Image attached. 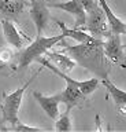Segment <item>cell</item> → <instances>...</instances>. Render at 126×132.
Returning <instances> with one entry per match:
<instances>
[{
	"label": "cell",
	"mask_w": 126,
	"mask_h": 132,
	"mask_svg": "<svg viewBox=\"0 0 126 132\" xmlns=\"http://www.w3.org/2000/svg\"><path fill=\"white\" fill-rule=\"evenodd\" d=\"M62 45H64L63 52H67L75 61V63L95 73L100 78L108 77L111 72V63L104 54V40L93 37L92 40L78 43L77 45H67L64 41Z\"/></svg>",
	"instance_id": "cell-1"
},
{
	"label": "cell",
	"mask_w": 126,
	"mask_h": 132,
	"mask_svg": "<svg viewBox=\"0 0 126 132\" xmlns=\"http://www.w3.org/2000/svg\"><path fill=\"white\" fill-rule=\"evenodd\" d=\"M19 2H23V3H26V0H19Z\"/></svg>",
	"instance_id": "cell-21"
},
{
	"label": "cell",
	"mask_w": 126,
	"mask_h": 132,
	"mask_svg": "<svg viewBox=\"0 0 126 132\" xmlns=\"http://www.w3.org/2000/svg\"><path fill=\"white\" fill-rule=\"evenodd\" d=\"M2 28H3V35H4L6 41L10 45H13V47L18 48V50H21L22 45H23L22 36L29 40V37H27L26 35H22V33L17 29V26H15L14 22H13V19L3 18L2 19Z\"/></svg>",
	"instance_id": "cell-9"
},
{
	"label": "cell",
	"mask_w": 126,
	"mask_h": 132,
	"mask_svg": "<svg viewBox=\"0 0 126 132\" xmlns=\"http://www.w3.org/2000/svg\"><path fill=\"white\" fill-rule=\"evenodd\" d=\"M101 82H103V85L107 88L110 96L112 98L114 103H115V106L119 109V111L122 114H126V92L119 89L114 82L110 81L108 77L107 78H101Z\"/></svg>",
	"instance_id": "cell-12"
},
{
	"label": "cell",
	"mask_w": 126,
	"mask_h": 132,
	"mask_svg": "<svg viewBox=\"0 0 126 132\" xmlns=\"http://www.w3.org/2000/svg\"><path fill=\"white\" fill-rule=\"evenodd\" d=\"M55 22L58 23V26L60 28V30H62V33L66 37H71V39L77 40L78 43H85V41H89L93 39V36L91 35V33H86L85 30H82V29H71V28H67L66 23L62 22V21L59 19H55Z\"/></svg>",
	"instance_id": "cell-14"
},
{
	"label": "cell",
	"mask_w": 126,
	"mask_h": 132,
	"mask_svg": "<svg viewBox=\"0 0 126 132\" xmlns=\"http://www.w3.org/2000/svg\"><path fill=\"white\" fill-rule=\"evenodd\" d=\"M45 55L50 61H54L55 63L58 65V68L64 73L71 72V70L75 68V61L73 59L70 55L67 56L62 52H55V51H47Z\"/></svg>",
	"instance_id": "cell-13"
},
{
	"label": "cell",
	"mask_w": 126,
	"mask_h": 132,
	"mask_svg": "<svg viewBox=\"0 0 126 132\" xmlns=\"http://www.w3.org/2000/svg\"><path fill=\"white\" fill-rule=\"evenodd\" d=\"M13 56H14V54H13V51H11V50H8V48H3L2 51H0V61H3L4 63L13 59Z\"/></svg>",
	"instance_id": "cell-18"
},
{
	"label": "cell",
	"mask_w": 126,
	"mask_h": 132,
	"mask_svg": "<svg viewBox=\"0 0 126 132\" xmlns=\"http://www.w3.org/2000/svg\"><path fill=\"white\" fill-rule=\"evenodd\" d=\"M126 45L122 43L121 35L111 33L104 40V54L112 63L121 66L122 69H126Z\"/></svg>",
	"instance_id": "cell-5"
},
{
	"label": "cell",
	"mask_w": 126,
	"mask_h": 132,
	"mask_svg": "<svg viewBox=\"0 0 126 132\" xmlns=\"http://www.w3.org/2000/svg\"><path fill=\"white\" fill-rule=\"evenodd\" d=\"M97 84H99V80H97V78H91V80H86V81H77V87L81 89V92H82L85 96L91 95L93 91L96 89Z\"/></svg>",
	"instance_id": "cell-16"
},
{
	"label": "cell",
	"mask_w": 126,
	"mask_h": 132,
	"mask_svg": "<svg viewBox=\"0 0 126 132\" xmlns=\"http://www.w3.org/2000/svg\"><path fill=\"white\" fill-rule=\"evenodd\" d=\"M6 68H7L6 65H0V73H3V72H4V70H6Z\"/></svg>",
	"instance_id": "cell-20"
},
{
	"label": "cell",
	"mask_w": 126,
	"mask_h": 132,
	"mask_svg": "<svg viewBox=\"0 0 126 132\" xmlns=\"http://www.w3.org/2000/svg\"><path fill=\"white\" fill-rule=\"evenodd\" d=\"M33 96L50 118L55 120L59 117V103L62 102V92L47 96V95H43V94L37 92V91H34Z\"/></svg>",
	"instance_id": "cell-8"
},
{
	"label": "cell",
	"mask_w": 126,
	"mask_h": 132,
	"mask_svg": "<svg viewBox=\"0 0 126 132\" xmlns=\"http://www.w3.org/2000/svg\"><path fill=\"white\" fill-rule=\"evenodd\" d=\"M66 39V36L63 33H60L58 36L54 37H44V36H37L36 40L32 43L30 45L23 50L21 52V55L18 56V63H17V70H25L32 62L37 61L38 58H41V55H45L47 51L54 47L55 44L60 43L62 40Z\"/></svg>",
	"instance_id": "cell-2"
},
{
	"label": "cell",
	"mask_w": 126,
	"mask_h": 132,
	"mask_svg": "<svg viewBox=\"0 0 126 132\" xmlns=\"http://www.w3.org/2000/svg\"><path fill=\"white\" fill-rule=\"evenodd\" d=\"M11 131H19V132H30V131H33V132H40V131H44L43 128H32V127H26V125H23L22 122H19V124H17L15 127H13V128H10Z\"/></svg>",
	"instance_id": "cell-17"
},
{
	"label": "cell",
	"mask_w": 126,
	"mask_h": 132,
	"mask_svg": "<svg viewBox=\"0 0 126 132\" xmlns=\"http://www.w3.org/2000/svg\"><path fill=\"white\" fill-rule=\"evenodd\" d=\"M81 3H82V6L85 7V11H91L93 7H96L97 4H99V2L97 0H80Z\"/></svg>",
	"instance_id": "cell-19"
},
{
	"label": "cell",
	"mask_w": 126,
	"mask_h": 132,
	"mask_svg": "<svg viewBox=\"0 0 126 132\" xmlns=\"http://www.w3.org/2000/svg\"><path fill=\"white\" fill-rule=\"evenodd\" d=\"M91 33L96 39H107L111 35L107 22V16L104 14V10L101 8L100 4H97L96 7H93L91 11L86 12V23L84 26V30Z\"/></svg>",
	"instance_id": "cell-4"
},
{
	"label": "cell",
	"mask_w": 126,
	"mask_h": 132,
	"mask_svg": "<svg viewBox=\"0 0 126 132\" xmlns=\"http://www.w3.org/2000/svg\"><path fill=\"white\" fill-rule=\"evenodd\" d=\"M25 7L26 3L19 2V0H0V15L15 21L21 15Z\"/></svg>",
	"instance_id": "cell-11"
},
{
	"label": "cell",
	"mask_w": 126,
	"mask_h": 132,
	"mask_svg": "<svg viewBox=\"0 0 126 132\" xmlns=\"http://www.w3.org/2000/svg\"><path fill=\"white\" fill-rule=\"evenodd\" d=\"M55 129L59 132H67L71 131V120H70V110L66 109V111L58 117V121H56Z\"/></svg>",
	"instance_id": "cell-15"
},
{
	"label": "cell",
	"mask_w": 126,
	"mask_h": 132,
	"mask_svg": "<svg viewBox=\"0 0 126 132\" xmlns=\"http://www.w3.org/2000/svg\"><path fill=\"white\" fill-rule=\"evenodd\" d=\"M48 7L52 8H59V10H63L71 14L75 18L74 22V29H82L86 23V11H85V7L82 6V3L80 0H69V2H58V3H47Z\"/></svg>",
	"instance_id": "cell-6"
},
{
	"label": "cell",
	"mask_w": 126,
	"mask_h": 132,
	"mask_svg": "<svg viewBox=\"0 0 126 132\" xmlns=\"http://www.w3.org/2000/svg\"><path fill=\"white\" fill-rule=\"evenodd\" d=\"M99 4L101 6V8L104 10V14L107 16V22H108V28L111 33L115 35H126V23L118 18V16L112 12V10L110 8V6L107 4L105 0H97Z\"/></svg>",
	"instance_id": "cell-10"
},
{
	"label": "cell",
	"mask_w": 126,
	"mask_h": 132,
	"mask_svg": "<svg viewBox=\"0 0 126 132\" xmlns=\"http://www.w3.org/2000/svg\"><path fill=\"white\" fill-rule=\"evenodd\" d=\"M0 107H2V103H0Z\"/></svg>",
	"instance_id": "cell-22"
},
{
	"label": "cell",
	"mask_w": 126,
	"mask_h": 132,
	"mask_svg": "<svg viewBox=\"0 0 126 132\" xmlns=\"http://www.w3.org/2000/svg\"><path fill=\"white\" fill-rule=\"evenodd\" d=\"M30 18L33 21L37 36H41L44 29L47 28V23L50 21V12H48V6L45 0H32L30 7Z\"/></svg>",
	"instance_id": "cell-7"
},
{
	"label": "cell",
	"mask_w": 126,
	"mask_h": 132,
	"mask_svg": "<svg viewBox=\"0 0 126 132\" xmlns=\"http://www.w3.org/2000/svg\"><path fill=\"white\" fill-rule=\"evenodd\" d=\"M40 70L36 72L33 76L30 77L29 81H26L21 88L15 89L14 92H11L8 95H4V102L2 103V124L4 122H8L11 128L15 127L17 124H19V117H18V111H19V107H21V103H22V99H23V94H25L26 88L32 84V81L34 80L36 77L38 76Z\"/></svg>",
	"instance_id": "cell-3"
}]
</instances>
